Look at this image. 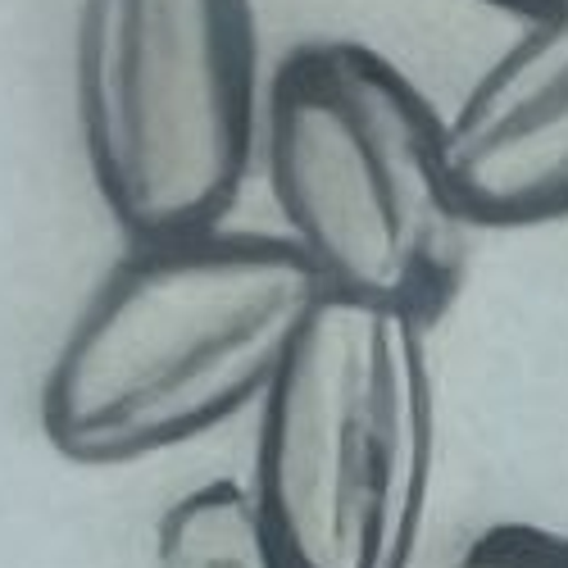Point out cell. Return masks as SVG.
<instances>
[{"mask_svg": "<svg viewBox=\"0 0 568 568\" xmlns=\"http://www.w3.org/2000/svg\"><path fill=\"white\" fill-rule=\"evenodd\" d=\"M327 296L292 236L192 232L123 255L60 342L37 418L55 455L132 464L260 405Z\"/></svg>", "mask_w": 568, "mask_h": 568, "instance_id": "obj_1", "label": "cell"}, {"mask_svg": "<svg viewBox=\"0 0 568 568\" xmlns=\"http://www.w3.org/2000/svg\"><path fill=\"white\" fill-rule=\"evenodd\" d=\"M433 464L428 327L327 292L260 400L246 487L273 568H414Z\"/></svg>", "mask_w": 568, "mask_h": 568, "instance_id": "obj_2", "label": "cell"}, {"mask_svg": "<svg viewBox=\"0 0 568 568\" xmlns=\"http://www.w3.org/2000/svg\"><path fill=\"white\" fill-rule=\"evenodd\" d=\"M264 164L287 236L337 296L433 327L459 296L468 219L446 178V123L373 45L305 41L273 69Z\"/></svg>", "mask_w": 568, "mask_h": 568, "instance_id": "obj_3", "label": "cell"}, {"mask_svg": "<svg viewBox=\"0 0 568 568\" xmlns=\"http://www.w3.org/2000/svg\"><path fill=\"white\" fill-rule=\"evenodd\" d=\"M73 91L97 192L132 242L210 232L255 151L251 0H82Z\"/></svg>", "mask_w": 568, "mask_h": 568, "instance_id": "obj_4", "label": "cell"}, {"mask_svg": "<svg viewBox=\"0 0 568 568\" xmlns=\"http://www.w3.org/2000/svg\"><path fill=\"white\" fill-rule=\"evenodd\" d=\"M446 178L468 223L568 219V0L528 19L446 119Z\"/></svg>", "mask_w": 568, "mask_h": 568, "instance_id": "obj_5", "label": "cell"}, {"mask_svg": "<svg viewBox=\"0 0 568 568\" xmlns=\"http://www.w3.org/2000/svg\"><path fill=\"white\" fill-rule=\"evenodd\" d=\"M155 568H273L246 483L182 491L155 524Z\"/></svg>", "mask_w": 568, "mask_h": 568, "instance_id": "obj_6", "label": "cell"}, {"mask_svg": "<svg viewBox=\"0 0 568 568\" xmlns=\"http://www.w3.org/2000/svg\"><path fill=\"white\" fill-rule=\"evenodd\" d=\"M433 568H568V532L546 524H491Z\"/></svg>", "mask_w": 568, "mask_h": 568, "instance_id": "obj_7", "label": "cell"}, {"mask_svg": "<svg viewBox=\"0 0 568 568\" xmlns=\"http://www.w3.org/2000/svg\"><path fill=\"white\" fill-rule=\"evenodd\" d=\"M483 6H491V10H505V14H514V19H541V14H550L555 6H564V0H483Z\"/></svg>", "mask_w": 568, "mask_h": 568, "instance_id": "obj_8", "label": "cell"}]
</instances>
